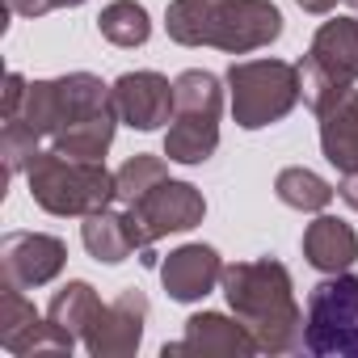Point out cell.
<instances>
[{
  "instance_id": "24",
  "label": "cell",
  "mask_w": 358,
  "mask_h": 358,
  "mask_svg": "<svg viewBox=\"0 0 358 358\" xmlns=\"http://www.w3.org/2000/svg\"><path fill=\"white\" fill-rule=\"evenodd\" d=\"M9 9L22 13V17H43V13H51L59 5H55V0H9Z\"/></svg>"
},
{
  "instance_id": "19",
  "label": "cell",
  "mask_w": 358,
  "mask_h": 358,
  "mask_svg": "<svg viewBox=\"0 0 358 358\" xmlns=\"http://www.w3.org/2000/svg\"><path fill=\"white\" fill-rule=\"evenodd\" d=\"M97 30L114 47H143L148 34H152V22H148V9L135 5V0H114V5L101 9Z\"/></svg>"
},
{
  "instance_id": "23",
  "label": "cell",
  "mask_w": 358,
  "mask_h": 358,
  "mask_svg": "<svg viewBox=\"0 0 358 358\" xmlns=\"http://www.w3.org/2000/svg\"><path fill=\"white\" fill-rule=\"evenodd\" d=\"M26 89H30V85L22 80V72H9V89H5V122H9V118H17Z\"/></svg>"
},
{
  "instance_id": "20",
  "label": "cell",
  "mask_w": 358,
  "mask_h": 358,
  "mask_svg": "<svg viewBox=\"0 0 358 358\" xmlns=\"http://www.w3.org/2000/svg\"><path fill=\"white\" fill-rule=\"evenodd\" d=\"M274 194H278V203H287L295 211H320V207L333 203V186L324 182V177H316L312 169H299V164L278 173Z\"/></svg>"
},
{
  "instance_id": "6",
  "label": "cell",
  "mask_w": 358,
  "mask_h": 358,
  "mask_svg": "<svg viewBox=\"0 0 358 358\" xmlns=\"http://www.w3.org/2000/svg\"><path fill=\"white\" fill-rule=\"evenodd\" d=\"M303 350L320 358H358V274L341 270L312 287L303 312Z\"/></svg>"
},
{
  "instance_id": "15",
  "label": "cell",
  "mask_w": 358,
  "mask_h": 358,
  "mask_svg": "<svg viewBox=\"0 0 358 358\" xmlns=\"http://www.w3.org/2000/svg\"><path fill=\"white\" fill-rule=\"evenodd\" d=\"M303 257H308V266H316L324 274H341L358 262V236H354L350 224H341L333 215H320L303 232Z\"/></svg>"
},
{
  "instance_id": "16",
  "label": "cell",
  "mask_w": 358,
  "mask_h": 358,
  "mask_svg": "<svg viewBox=\"0 0 358 358\" xmlns=\"http://www.w3.org/2000/svg\"><path fill=\"white\" fill-rule=\"evenodd\" d=\"M169 350H203V354H257V341L245 324H232L224 320L220 312H203V316H190V329H186V341H177V345H164Z\"/></svg>"
},
{
  "instance_id": "28",
  "label": "cell",
  "mask_w": 358,
  "mask_h": 358,
  "mask_svg": "<svg viewBox=\"0 0 358 358\" xmlns=\"http://www.w3.org/2000/svg\"><path fill=\"white\" fill-rule=\"evenodd\" d=\"M350 5H354V9H358V0H350Z\"/></svg>"
},
{
  "instance_id": "4",
  "label": "cell",
  "mask_w": 358,
  "mask_h": 358,
  "mask_svg": "<svg viewBox=\"0 0 358 358\" xmlns=\"http://www.w3.org/2000/svg\"><path fill=\"white\" fill-rule=\"evenodd\" d=\"M177 93V110H173V127L164 135V156L177 164H203L211 160L215 143H220V110H224V89L211 72H182L173 80Z\"/></svg>"
},
{
  "instance_id": "11",
  "label": "cell",
  "mask_w": 358,
  "mask_h": 358,
  "mask_svg": "<svg viewBox=\"0 0 358 358\" xmlns=\"http://www.w3.org/2000/svg\"><path fill=\"white\" fill-rule=\"evenodd\" d=\"M320 148L324 160L341 173L358 169V89H337L320 110Z\"/></svg>"
},
{
  "instance_id": "9",
  "label": "cell",
  "mask_w": 358,
  "mask_h": 358,
  "mask_svg": "<svg viewBox=\"0 0 358 358\" xmlns=\"http://www.w3.org/2000/svg\"><path fill=\"white\" fill-rule=\"evenodd\" d=\"M114 110L118 122L135 127V131H156L164 122H173L177 110V93L160 72H127L114 80Z\"/></svg>"
},
{
  "instance_id": "17",
  "label": "cell",
  "mask_w": 358,
  "mask_h": 358,
  "mask_svg": "<svg viewBox=\"0 0 358 358\" xmlns=\"http://www.w3.org/2000/svg\"><path fill=\"white\" fill-rule=\"evenodd\" d=\"M101 308H106V303L93 295L89 282H68V287L51 299L47 324L55 329V337L64 341V350H72V345H76V333H89V324L101 316Z\"/></svg>"
},
{
  "instance_id": "21",
  "label": "cell",
  "mask_w": 358,
  "mask_h": 358,
  "mask_svg": "<svg viewBox=\"0 0 358 358\" xmlns=\"http://www.w3.org/2000/svg\"><path fill=\"white\" fill-rule=\"evenodd\" d=\"M169 177V169H164V160L160 156H131L122 169H118V203L122 207H135L152 186H160Z\"/></svg>"
},
{
  "instance_id": "13",
  "label": "cell",
  "mask_w": 358,
  "mask_h": 358,
  "mask_svg": "<svg viewBox=\"0 0 358 358\" xmlns=\"http://www.w3.org/2000/svg\"><path fill=\"white\" fill-rule=\"evenodd\" d=\"M80 236H85V249H89L97 262H110V266H114V262H127L131 253L152 249L131 207H127V211H106V207H101V211L85 215Z\"/></svg>"
},
{
  "instance_id": "3",
  "label": "cell",
  "mask_w": 358,
  "mask_h": 358,
  "mask_svg": "<svg viewBox=\"0 0 358 358\" xmlns=\"http://www.w3.org/2000/svg\"><path fill=\"white\" fill-rule=\"evenodd\" d=\"M30 173V194L51 215H93L118 199V173H106L101 160H76L64 152H38Z\"/></svg>"
},
{
  "instance_id": "22",
  "label": "cell",
  "mask_w": 358,
  "mask_h": 358,
  "mask_svg": "<svg viewBox=\"0 0 358 358\" xmlns=\"http://www.w3.org/2000/svg\"><path fill=\"white\" fill-rule=\"evenodd\" d=\"M5 169L9 173H22V169H30L34 164V156H38V135L22 122V118H9L5 122Z\"/></svg>"
},
{
  "instance_id": "14",
  "label": "cell",
  "mask_w": 358,
  "mask_h": 358,
  "mask_svg": "<svg viewBox=\"0 0 358 358\" xmlns=\"http://www.w3.org/2000/svg\"><path fill=\"white\" fill-rule=\"evenodd\" d=\"M143 312H148V299L139 291H122L89 324V333H85L89 350L93 354H131L139 345V333H143Z\"/></svg>"
},
{
  "instance_id": "2",
  "label": "cell",
  "mask_w": 358,
  "mask_h": 358,
  "mask_svg": "<svg viewBox=\"0 0 358 358\" xmlns=\"http://www.w3.org/2000/svg\"><path fill=\"white\" fill-rule=\"evenodd\" d=\"M224 295L241 324L253 333L257 350H303V316L291 295V274L287 266L262 257V262H241L224 270Z\"/></svg>"
},
{
  "instance_id": "18",
  "label": "cell",
  "mask_w": 358,
  "mask_h": 358,
  "mask_svg": "<svg viewBox=\"0 0 358 358\" xmlns=\"http://www.w3.org/2000/svg\"><path fill=\"white\" fill-rule=\"evenodd\" d=\"M114 122H118V110H114V106L93 110V114L68 122V127L51 139V148L64 152V156H76V160H101L106 148H110V139H114Z\"/></svg>"
},
{
  "instance_id": "7",
  "label": "cell",
  "mask_w": 358,
  "mask_h": 358,
  "mask_svg": "<svg viewBox=\"0 0 358 358\" xmlns=\"http://www.w3.org/2000/svg\"><path fill=\"white\" fill-rule=\"evenodd\" d=\"M358 80V17H333L316 30L308 59L299 64V97L320 110L337 89Z\"/></svg>"
},
{
  "instance_id": "12",
  "label": "cell",
  "mask_w": 358,
  "mask_h": 358,
  "mask_svg": "<svg viewBox=\"0 0 358 358\" xmlns=\"http://www.w3.org/2000/svg\"><path fill=\"white\" fill-rule=\"evenodd\" d=\"M160 278H164V291L177 303H194L224 278V262L211 245H182L160 266Z\"/></svg>"
},
{
  "instance_id": "1",
  "label": "cell",
  "mask_w": 358,
  "mask_h": 358,
  "mask_svg": "<svg viewBox=\"0 0 358 358\" xmlns=\"http://www.w3.org/2000/svg\"><path fill=\"white\" fill-rule=\"evenodd\" d=\"M164 30L182 47H220L249 55L282 34V13L270 0H173Z\"/></svg>"
},
{
  "instance_id": "8",
  "label": "cell",
  "mask_w": 358,
  "mask_h": 358,
  "mask_svg": "<svg viewBox=\"0 0 358 358\" xmlns=\"http://www.w3.org/2000/svg\"><path fill=\"white\" fill-rule=\"evenodd\" d=\"M131 211H135V220H139V228H143V236L152 245V241H160L169 232H190V228H199L203 215H207V203H203V194L194 186L164 177V182L152 186Z\"/></svg>"
},
{
  "instance_id": "10",
  "label": "cell",
  "mask_w": 358,
  "mask_h": 358,
  "mask_svg": "<svg viewBox=\"0 0 358 358\" xmlns=\"http://www.w3.org/2000/svg\"><path fill=\"white\" fill-rule=\"evenodd\" d=\"M64 241L43 236V232H9L0 245V266H5L9 287H43L64 270Z\"/></svg>"
},
{
  "instance_id": "27",
  "label": "cell",
  "mask_w": 358,
  "mask_h": 358,
  "mask_svg": "<svg viewBox=\"0 0 358 358\" xmlns=\"http://www.w3.org/2000/svg\"><path fill=\"white\" fill-rule=\"evenodd\" d=\"M55 5H85V0H55Z\"/></svg>"
},
{
  "instance_id": "5",
  "label": "cell",
  "mask_w": 358,
  "mask_h": 358,
  "mask_svg": "<svg viewBox=\"0 0 358 358\" xmlns=\"http://www.w3.org/2000/svg\"><path fill=\"white\" fill-rule=\"evenodd\" d=\"M228 85H232V114L245 131L270 127L278 118L291 114V106L299 101V64H282V59H245L228 68Z\"/></svg>"
},
{
  "instance_id": "26",
  "label": "cell",
  "mask_w": 358,
  "mask_h": 358,
  "mask_svg": "<svg viewBox=\"0 0 358 358\" xmlns=\"http://www.w3.org/2000/svg\"><path fill=\"white\" fill-rule=\"evenodd\" d=\"M295 5H299V9H308V13H329L337 0H295Z\"/></svg>"
},
{
  "instance_id": "25",
  "label": "cell",
  "mask_w": 358,
  "mask_h": 358,
  "mask_svg": "<svg viewBox=\"0 0 358 358\" xmlns=\"http://www.w3.org/2000/svg\"><path fill=\"white\" fill-rule=\"evenodd\" d=\"M337 194H341V203H345V207H354V211H358V169H354V173H341Z\"/></svg>"
}]
</instances>
